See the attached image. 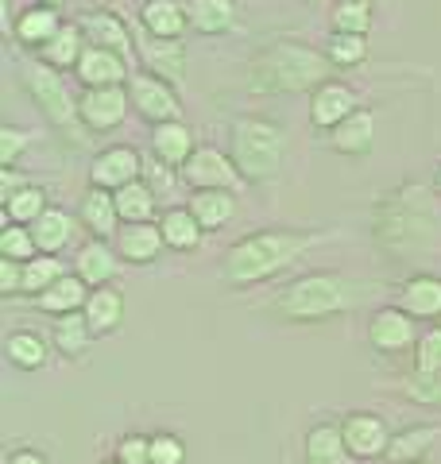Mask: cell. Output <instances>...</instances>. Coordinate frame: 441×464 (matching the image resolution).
<instances>
[{"label": "cell", "instance_id": "15", "mask_svg": "<svg viewBox=\"0 0 441 464\" xmlns=\"http://www.w3.org/2000/svg\"><path fill=\"white\" fill-rule=\"evenodd\" d=\"M167 248L163 240V228L159 225H124V232H116V252H121V259H128V264H152V259H159V252Z\"/></svg>", "mask_w": 441, "mask_h": 464}, {"label": "cell", "instance_id": "10", "mask_svg": "<svg viewBox=\"0 0 441 464\" xmlns=\"http://www.w3.org/2000/svg\"><path fill=\"white\" fill-rule=\"evenodd\" d=\"M368 341H372L379 353H403L407 344H418L415 333V317L403 306H384L372 314V325H368Z\"/></svg>", "mask_w": 441, "mask_h": 464}, {"label": "cell", "instance_id": "6", "mask_svg": "<svg viewBox=\"0 0 441 464\" xmlns=\"http://www.w3.org/2000/svg\"><path fill=\"white\" fill-rule=\"evenodd\" d=\"M128 97H132V109H140L147 121H155V124L179 121V97H174L167 78H159V74H132L128 78Z\"/></svg>", "mask_w": 441, "mask_h": 464}, {"label": "cell", "instance_id": "42", "mask_svg": "<svg viewBox=\"0 0 441 464\" xmlns=\"http://www.w3.org/2000/svg\"><path fill=\"white\" fill-rule=\"evenodd\" d=\"M116 460L121 464H152V438H143V433H124V438H116Z\"/></svg>", "mask_w": 441, "mask_h": 464}, {"label": "cell", "instance_id": "29", "mask_svg": "<svg viewBox=\"0 0 441 464\" xmlns=\"http://www.w3.org/2000/svg\"><path fill=\"white\" fill-rule=\"evenodd\" d=\"M5 356H8L12 368L39 372L43 364H47V341L32 329H16V333H8V341H5Z\"/></svg>", "mask_w": 441, "mask_h": 464}, {"label": "cell", "instance_id": "16", "mask_svg": "<svg viewBox=\"0 0 441 464\" xmlns=\"http://www.w3.org/2000/svg\"><path fill=\"white\" fill-rule=\"evenodd\" d=\"M357 457L348 453L345 433L337 422H318L306 433V464H352Z\"/></svg>", "mask_w": 441, "mask_h": 464}, {"label": "cell", "instance_id": "48", "mask_svg": "<svg viewBox=\"0 0 441 464\" xmlns=\"http://www.w3.org/2000/svg\"><path fill=\"white\" fill-rule=\"evenodd\" d=\"M5 464H51V460L43 457L39 449H12V453L5 457Z\"/></svg>", "mask_w": 441, "mask_h": 464}, {"label": "cell", "instance_id": "32", "mask_svg": "<svg viewBox=\"0 0 441 464\" xmlns=\"http://www.w3.org/2000/svg\"><path fill=\"white\" fill-rule=\"evenodd\" d=\"M113 198H116V213H121L124 225H147L155 217V190L143 179L128 182L124 190H116Z\"/></svg>", "mask_w": 441, "mask_h": 464}, {"label": "cell", "instance_id": "31", "mask_svg": "<svg viewBox=\"0 0 441 464\" xmlns=\"http://www.w3.org/2000/svg\"><path fill=\"white\" fill-rule=\"evenodd\" d=\"M32 237H35V248H39V252H47V256L63 252L66 244L74 240V217L63 213V209H47V213H43L39 221L32 225Z\"/></svg>", "mask_w": 441, "mask_h": 464}, {"label": "cell", "instance_id": "3", "mask_svg": "<svg viewBox=\"0 0 441 464\" xmlns=\"http://www.w3.org/2000/svg\"><path fill=\"white\" fill-rule=\"evenodd\" d=\"M360 295L364 286L341 279V275H302L271 302V310L279 317H287V322H321V317L352 310Z\"/></svg>", "mask_w": 441, "mask_h": 464}, {"label": "cell", "instance_id": "4", "mask_svg": "<svg viewBox=\"0 0 441 464\" xmlns=\"http://www.w3.org/2000/svg\"><path fill=\"white\" fill-rule=\"evenodd\" d=\"M287 136L283 128L260 116H240L232 121V163L248 182H268L283 170Z\"/></svg>", "mask_w": 441, "mask_h": 464}, {"label": "cell", "instance_id": "25", "mask_svg": "<svg viewBox=\"0 0 441 464\" xmlns=\"http://www.w3.org/2000/svg\"><path fill=\"white\" fill-rule=\"evenodd\" d=\"M434 441H437L434 426H410V430H403V433H395V438H391L384 460L387 464H418L434 449Z\"/></svg>", "mask_w": 441, "mask_h": 464}, {"label": "cell", "instance_id": "26", "mask_svg": "<svg viewBox=\"0 0 441 464\" xmlns=\"http://www.w3.org/2000/svg\"><path fill=\"white\" fill-rule=\"evenodd\" d=\"M85 32H82V24H63L58 27V35L43 47V63L54 66V70H66V66H78L82 63V54H85Z\"/></svg>", "mask_w": 441, "mask_h": 464}, {"label": "cell", "instance_id": "12", "mask_svg": "<svg viewBox=\"0 0 441 464\" xmlns=\"http://www.w3.org/2000/svg\"><path fill=\"white\" fill-rule=\"evenodd\" d=\"M85 90H105V85H121L128 78V63L121 51H109V47H85L82 63L74 66Z\"/></svg>", "mask_w": 441, "mask_h": 464}, {"label": "cell", "instance_id": "52", "mask_svg": "<svg viewBox=\"0 0 441 464\" xmlns=\"http://www.w3.org/2000/svg\"><path fill=\"white\" fill-rule=\"evenodd\" d=\"M418 464H430V460H418Z\"/></svg>", "mask_w": 441, "mask_h": 464}, {"label": "cell", "instance_id": "2", "mask_svg": "<svg viewBox=\"0 0 441 464\" xmlns=\"http://www.w3.org/2000/svg\"><path fill=\"white\" fill-rule=\"evenodd\" d=\"M306 248H310V237H294V232H256V237H244L229 248L225 256V279L232 286H248V283H263L279 275L287 264H294Z\"/></svg>", "mask_w": 441, "mask_h": 464}, {"label": "cell", "instance_id": "41", "mask_svg": "<svg viewBox=\"0 0 441 464\" xmlns=\"http://www.w3.org/2000/svg\"><path fill=\"white\" fill-rule=\"evenodd\" d=\"M415 368L422 375H441V329H426L415 344Z\"/></svg>", "mask_w": 441, "mask_h": 464}, {"label": "cell", "instance_id": "46", "mask_svg": "<svg viewBox=\"0 0 441 464\" xmlns=\"http://www.w3.org/2000/svg\"><path fill=\"white\" fill-rule=\"evenodd\" d=\"M143 182L152 186L155 194H163V190H171V186H174V174H171V167L163 163V159H152V163L143 167Z\"/></svg>", "mask_w": 441, "mask_h": 464}, {"label": "cell", "instance_id": "14", "mask_svg": "<svg viewBox=\"0 0 441 464\" xmlns=\"http://www.w3.org/2000/svg\"><path fill=\"white\" fill-rule=\"evenodd\" d=\"M357 112V93L348 90V85L341 82H326L321 90H314V101H310V116H314V124L318 128H333L348 121V116Z\"/></svg>", "mask_w": 441, "mask_h": 464}, {"label": "cell", "instance_id": "9", "mask_svg": "<svg viewBox=\"0 0 441 464\" xmlns=\"http://www.w3.org/2000/svg\"><path fill=\"white\" fill-rule=\"evenodd\" d=\"M132 105V97L121 85H105V90H85L78 101V116L85 121V128L93 132H113L116 124H124V112Z\"/></svg>", "mask_w": 441, "mask_h": 464}, {"label": "cell", "instance_id": "34", "mask_svg": "<svg viewBox=\"0 0 441 464\" xmlns=\"http://www.w3.org/2000/svg\"><path fill=\"white\" fill-rule=\"evenodd\" d=\"M47 209H51L47 206V194H43L39 186H24L20 194H12L5 201V217H8L12 225H24V228H32Z\"/></svg>", "mask_w": 441, "mask_h": 464}, {"label": "cell", "instance_id": "39", "mask_svg": "<svg viewBox=\"0 0 441 464\" xmlns=\"http://www.w3.org/2000/svg\"><path fill=\"white\" fill-rule=\"evenodd\" d=\"M326 58L333 66H360L368 58V43L364 35H348V32H333L329 35V47H326Z\"/></svg>", "mask_w": 441, "mask_h": 464}, {"label": "cell", "instance_id": "50", "mask_svg": "<svg viewBox=\"0 0 441 464\" xmlns=\"http://www.w3.org/2000/svg\"><path fill=\"white\" fill-rule=\"evenodd\" d=\"M105 464H121V460H116V457H113V460H105Z\"/></svg>", "mask_w": 441, "mask_h": 464}, {"label": "cell", "instance_id": "49", "mask_svg": "<svg viewBox=\"0 0 441 464\" xmlns=\"http://www.w3.org/2000/svg\"><path fill=\"white\" fill-rule=\"evenodd\" d=\"M437 190H441V163H437Z\"/></svg>", "mask_w": 441, "mask_h": 464}, {"label": "cell", "instance_id": "19", "mask_svg": "<svg viewBox=\"0 0 441 464\" xmlns=\"http://www.w3.org/2000/svg\"><path fill=\"white\" fill-rule=\"evenodd\" d=\"M152 151H155V159H163L167 167H186V159L194 155V132H190L182 121L155 124V132H152Z\"/></svg>", "mask_w": 441, "mask_h": 464}, {"label": "cell", "instance_id": "5", "mask_svg": "<svg viewBox=\"0 0 441 464\" xmlns=\"http://www.w3.org/2000/svg\"><path fill=\"white\" fill-rule=\"evenodd\" d=\"M341 433H345L348 453L357 457V460H376V457H384L387 445H391V438H395L384 418L372 414V411H352V414H345V418H341Z\"/></svg>", "mask_w": 441, "mask_h": 464}, {"label": "cell", "instance_id": "40", "mask_svg": "<svg viewBox=\"0 0 441 464\" xmlns=\"http://www.w3.org/2000/svg\"><path fill=\"white\" fill-rule=\"evenodd\" d=\"M35 237L32 228L24 225H5V232H0V256L5 259H16V264H32L35 259Z\"/></svg>", "mask_w": 441, "mask_h": 464}, {"label": "cell", "instance_id": "13", "mask_svg": "<svg viewBox=\"0 0 441 464\" xmlns=\"http://www.w3.org/2000/svg\"><path fill=\"white\" fill-rule=\"evenodd\" d=\"M116 259H121V252L109 248V240H90V244H82L78 248V259H74V275L90 286V290H101V286H109L113 283V275H116Z\"/></svg>", "mask_w": 441, "mask_h": 464}, {"label": "cell", "instance_id": "35", "mask_svg": "<svg viewBox=\"0 0 441 464\" xmlns=\"http://www.w3.org/2000/svg\"><path fill=\"white\" fill-rule=\"evenodd\" d=\"M143 58H147V66H152L159 78H167V82H179L186 74V51L179 47V43L155 39L152 47L143 51Z\"/></svg>", "mask_w": 441, "mask_h": 464}, {"label": "cell", "instance_id": "37", "mask_svg": "<svg viewBox=\"0 0 441 464\" xmlns=\"http://www.w3.org/2000/svg\"><path fill=\"white\" fill-rule=\"evenodd\" d=\"M372 27V0H337L333 5V32L364 35Z\"/></svg>", "mask_w": 441, "mask_h": 464}, {"label": "cell", "instance_id": "21", "mask_svg": "<svg viewBox=\"0 0 441 464\" xmlns=\"http://www.w3.org/2000/svg\"><path fill=\"white\" fill-rule=\"evenodd\" d=\"M140 20H143V27L155 39H167V43L179 39L186 32V24H190L186 8L179 5V0H147L143 12H140Z\"/></svg>", "mask_w": 441, "mask_h": 464}, {"label": "cell", "instance_id": "33", "mask_svg": "<svg viewBox=\"0 0 441 464\" xmlns=\"http://www.w3.org/2000/svg\"><path fill=\"white\" fill-rule=\"evenodd\" d=\"M159 228H163L167 248H174V252H194L201 244V232H205L190 209H167L163 221H159Z\"/></svg>", "mask_w": 441, "mask_h": 464}, {"label": "cell", "instance_id": "7", "mask_svg": "<svg viewBox=\"0 0 441 464\" xmlns=\"http://www.w3.org/2000/svg\"><path fill=\"white\" fill-rule=\"evenodd\" d=\"M179 174L194 190H232V186L240 182L237 163H232L229 155H220L217 148H198Z\"/></svg>", "mask_w": 441, "mask_h": 464}, {"label": "cell", "instance_id": "20", "mask_svg": "<svg viewBox=\"0 0 441 464\" xmlns=\"http://www.w3.org/2000/svg\"><path fill=\"white\" fill-rule=\"evenodd\" d=\"M58 27H63V20H58V12L51 5H35V8H24L16 16V27H12V35H16L20 43H27V47H47V43L58 35Z\"/></svg>", "mask_w": 441, "mask_h": 464}, {"label": "cell", "instance_id": "23", "mask_svg": "<svg viewBox=\"0 0 441 464\" xmlns=\"http://www.w3.org/2000/svg\"><path fill=\"white\" fill-rule=\"evenodd\" d=\"M190 27L201 35H220L237 24V5L232 0H190L186 5Z\"/></svg>", "mask_w": 441, "mask_h": 464}, {"label": "cell", "instance_id": "47", "mask_svg": "<svg viewBox=\"0 0 441 464\" xmlns=\"http://www.w3.org/2000/svg\"><path fill=\"white\" fill-rule=\"evenodd\" d=\"M20 290H24V264L5 259L0 264V295H20Z\"/></svg>", "mask_w": 441, "mask_h": 464}, {"label": "cell", "instance_id": "27", "mask_svg": "<svg viewBox=\"0 0 441 464\" xmlns=\"http://www.w3.org/2000/svg\"><path fill=\"white\" fill-rule=\"evenodd\" d=\"M403 310L410 317H441V279L415 275L403 283Z\"/></svg>", "mask_w": 441, "mask_h": 464}, {"label": "cell", "instance_id": "1", "mask_svg": "<svg viewBox=\"0 0 441 464\" xmlns=\"http://www.w3.org/2000/svg\"><path fill=\"white\" fill-rule=\"evenodd\" d=\"M333 74V63L299 43H275L256 63H248V90L256 93H302L321 90Z\"/></svg>", "mask_w": 441, "mask_h": 464}, {"label": "cell", "instance_id": "38", "mask_svg": "<svg viewBox=\"0 0 441 464\" xmlns=\"http://www.w3.org/2000/svg\"><path fill=\"white\" fill-rule=\"evenodd\" d=\"M63 279V264L54 256H35L32 264H24V295H43L47 286H54Z\"/></svg>", "mask_w": 441, "mask_h": 464}, {"label": "cell", "instance_id": "18", "mask_svg": "<svg viewBox=\"0 0 441 464\" xmlns=\"http://www.w3.org/2000/svg\"><path fill=\"white\" fill-rule=\"evenodd\" d=\"M85 302H90V286H85L78 275H63L54 286H47L43 295L35 298L39 310H47L54 317H66V314H82Z\"/></svg>", "mask_w": 441, "mask_h": 464}, {"label": "cell", "instance_id": "11", "mask_svg": "<svg viewBox=\"0 0 441 464\" xmlns=\"http://www.w3.org/2000/svg\"><path fill=\"white\" fill-rule=\"evenodd\" d=\"M140 174H143V163H140V155L132 151V148H109V151H101L93 159V167H90V182L101 186V190H124L128 182H140Z\"/></svg>", "mask_w": 441, "mask_h": 464}, {"label": "cell", "instance_id": "36", "mask_svg": "<svg viewBox=\"0 0 441 464\" xmlns=\"http://www.w3.org/2000/svg\"><path fill=\"white\" fill-rule=\"evenodd\" d=\"M90 337H93V329H90V322H85V314H66V317H58V325H54V344H58V353H63V356H82L85 344H90Z\"/></svg>", "mask_w": 441, "mask_h": 464}, {"label": "cell", "instance_id": "22", "mask_svg": "<svg viewBox=\"0 0 441 464\" xmlns=\"http://www.w3.org/2000/svg\"><path fill=\"white\" fill-rule=\"evenodd\" d=\"M116 221H121V213H116V198L113 190H101V186H90V194L82 201V225L93 232L97 240H105L116 232Z\"/></svg>", "mask_w": 441, "mask_h": 464}, {"label": "cell", "instance_id": "8", "mask_svg": "<svg viewBox=\"0 0 441 464\" xmlns=\"http://www.w3.org/2000/svg\"><path fill=\"white\" fill-rule=\"evenodd\" d=\"M27 90H32V97L39 101V109L51 116L54 124H70L74 116H78V105L70 101L63 78H58V70L47 66V63H35L27 66Z\"/></svg>", "mask_w": 441, "mask_h": 464}, {"label": "cell", "instance_id": "51", "mask_svg": "<svg viewBox=\"0 0 441 464\" xmlns=\"http://www.w3.org/2000/svg\"><path fill=\"white\" fill-rule=\"evenodd\" d=\"M47 5H58V0H47Z\"/></svg>", "mask_w": 441, "mask_h": 464}, {"label": "cell", "instance_id": "30", "mask_svg": "<svg viewBox=\"0 0 441 464\" xmlns=\"http://www.w3.org/2000/svg\"><path fill=\"white\" fill-rule=\"evenodd\" d=\"M186 209L198 217L201 228H220V225L232 221L237 201H232V190H194V198H190Z\"/></svg>", "mask_w": 441, "mask_h": 464}, {"label": "cell", "instance_id": "44", "mask_svg": "<svg viewBox=\"0 0 441 464\" xmlns=\"http://www.w3.org/2000/svg\"><path fill=\"white\" fill-rule=\"evenodd\" d=\"M403 391H407V395L415 399V402H426V406L437 402V406H441V375H422V372H418Z\"/></svg>", "mask_w": 441, "mask_h": 464}, {"label": "cell", "instance_id": "24", "mask_svg": "<svg viewBox=\"0 0 441 464\" xmlns=\"http://www.w3.org/2000/svg\"><path fill=\"white\" fill-rule=\"evenodd\" d=\"M329 140H333V151H341V155H368L372 151V140H376L372 116H368L364 109H357L348 121H341L333 128Z\"/></svg>", "mask_w": 441, "mask_h": 464}, {"label": "cell", "instance_id": "28", "mask_svg": "<svg viewBox=\"0 0 441 464\" xmlns=\"http://www.w3.org/2000/svg\"><path fill=\"white\" fill-rule=\"evenodd\" d=\"M82 32H85V43H90V47H109V51H121V54L132 47L124 20H116L113 12H90V16L82 20Z\"/></svg>", "mask_w": 441, "mask_h": 464}, {"label": "cell", "instance_id": "45", "mask_svg": "<svg viewBox=\"0 0 441 464\" xmlns=\"http://www.w3.org/2000/svg\"><path fill=\"white\" fill-rule=\"evenodd\" d=\"M27 143H32V136L20 132V128H12V124H5V128H0V163L12 167V163H16V155L27 148Z\"/></svg>", "mask_w": 441, "mask_h": 464}, {"label": "cell", "instance_id": "17", "mask_svg": "<svg viewBox=\"0 0 441 464\" xmlns=\"http://www.w3.org/2000/svg\"><path fill=\"white\" fill-rule=\"evenodd\" d=\"M85 322H90L93 337H109V333L121 329L124 322V298L121 290L113 286H101V290H90V302H85Z\"/></svg>", "mask_w": 441, "mask_h": 464}, {"label": "cell", "instance_id": "43", "mask_svg": "<svg viewBox=\"0 0 441 464\" xmlns=\"http://www.w3.org/2000/svg\"><path fill=\"white\" fill-rule=\"evenodd\" d=\"M152 464H186V441L174 433H152Z\"/></svg>", "mask_w": 441, "mask_h": 464}]
</instances>
